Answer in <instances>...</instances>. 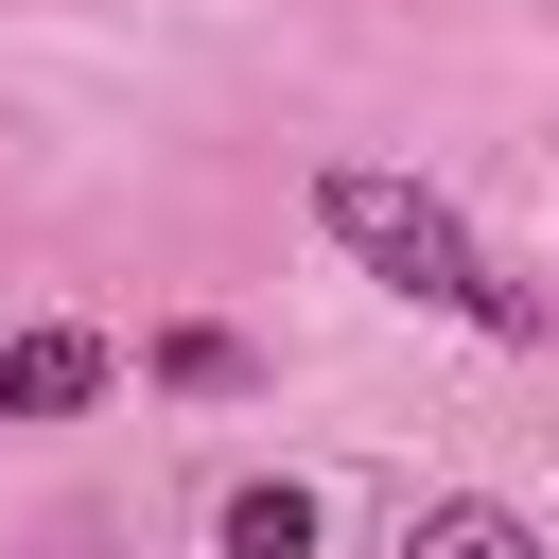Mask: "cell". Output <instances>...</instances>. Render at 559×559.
<instances>
[{"instance_id":"6da1fadb","label":"cell","mask_w":559,"mask_h":559,"mask_svg":"<svg viewBox=\"0 0 559 559\" xmlns=\"http://www.w3.org/2000/svg\"><path fill=\"white\" fill-rule=\"evenodd\" d=\"M314 227H332V245H349L384 297H419V314H472L489 349H542V297H524V280H507V262H489V245H472V227H454L419 175H384V157H332V175H314Z\"/></svg>"},{"instance_id":"7a4b0ae2","label":"cell","mask_w":559,"mask_h":559,"mask_svg":"<svg viewBox=\"0 0 559 559\" xmlns=\"http://www.w3.org/2000/svg\"><path fill=\"white\" fill-rule=\"evenodd\" d=\"M105 332H70V314H35V332H0V419H87L105 402Z\"/></svg>"},{"instance_id":"3957f363","label":"cell","mask_w":559,"mask_h":559,"mask_svg":"<svg viewBox=\"0 0 559 559\" xmlns=\"http://www.w3.org/2000/svg\"><path fill=\"white\" fill-rule=\"evenodd\" d=\"M210 559H314V489H297V472H245L227 524H210Z\"/></svg>"},{"instance_id":"277c9868","label":"cell","mask_w":559,"mask_h":559,"mask_svg":"<svg viewBox=\"0 0 559 559\" xmlns=\"http://www.w3.org/2000/svg\"><path fill=\"white\" fill-rule=\"evenodd\" d=\"M402 559H542V524H524V507H489V489H437V507L402 524Z\"/></svg>"}]
</instances>
